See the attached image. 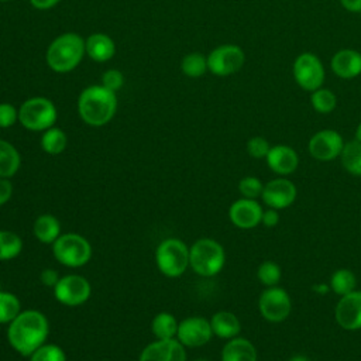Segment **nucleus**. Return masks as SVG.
I'll return each mask as SVG.
<instances>
[{
    "label": "nucleus",
    "mask_w": 361,
    "mask_h": 361,
    "mask_svg": "<svg viewBox=\"0 0 361 361\" xmlns=\"http://www.w3.org/2000/svg\"><path fill=\"white\" fill-rule=\"evenodd\" d=\"M267 166L279 176H286L293 173L299 166V155L298 152L285 144L272 145L267 158Z\"/></svg>",
    "instance_id": "obj_18"
},
{
    "label": "nucleus",
    "mask_w": 361,
    "mask_h": 361,
    "mask_svg": "<svg viewBox=\"0 0 361 361\" xmlns=\"http://www.w3.org/2000/svg\"><path fill=\"white\" fill-rule=\"evenodd\" d=\"M138 361H188L186 347L176 338H157L142 348Z\"/></svg>",
    "instance_id": "obj_17"
},
{
    "label": "nucleus",
    "mask_w": 361,
    "mask_h": 361,
    "mask_svg": "<svg viewBox=\"0 0 361 361\" xmlns=\"http://www.w3.org/2000/svg\"><path fill=\"white\" fill-rule=\"evenodd\" d=\"M59 1L61 0H30L32 7H35L38 10H48V8L54 7L55 4H58Z\"/></svg>",
    "instance_id": "obj_43"
},
{
    "label": "nucleus",
    "mask_w": 361,
    "mask_h": 361,
    "mask_svg": "<svg viewBox=\"0 0 361 361\" xmlns=\"http://www.w3.org/2000/svg\"><path fill=\"white\" fill-rule=\"evenodd\" d=\"M238 192L241 195V197L245 199H259L264 190V183L259 178L254 176V175H247L244 178L240 179L238 182Z\"/></svg>",
    "instance_id": "obj_35"
},
{
    "label": "nucleus",
    "mask_w": 361,
    "mask_h": 361,
    "mask_svg": "<svg viewBox=\"0 0 361 361\" xmlns=\"http://www.w3.org/2000/svg\"><path fill=\"white\" fill-rule=\"evenodd\" d=\"M39 144H41V148L44 152H47L49 155H59L66 148L68 138H66V134L63 130H61L58 127H51V128L42 131Z\"/></svg>",
    "instance_id": "obj_28"
},
{
    "label": "nucleus",
    "mask_w": 361,
    "mask_h": 361,
    "mask_svg": "<svg viewBox=\"0 0 361 361\" xmlns=\"http://www.w3.org/2000/svg\"><path fill=\"white\" fill-rule=\"evenodd\" d=\"M178 319L175 314L169 312H159L154 316L151 322V331L155 338L166 340V338H176L178 333Z\"/></svg>",
    "instance_id": "obj_25"
},
{
    "label": "nucleus",
    "mask_w": 361,
    "mask_h": 361,
    "mask_svg": "<svg viewBox=\"0 0 361 361\" xmlns=\"http://www.w3.org/2000/svg\"><path fill=\"white\" fill-rule=\"evenodd\" d=\"M23 251L21 237L11 230H0V261L17 258Z\"/></svg>",
    "instance_id": "obj_29"
},
{
    "label": "nucleus",
    "mask_w": 361,
    "mask_h": 361,
    "mask_svg": "<svg viewBox=\"0 0 361 361\" xmlns=\"http://www.w3.org/2000/svg\"><path fill=\"white\" fill-rule=\"evenodd\" d=\"M85 49L87 56L96 62L110 61L116 54L114 41L103 32L90 34L85 39Z\"/></svg>",
    "instance_id": "obj_22"
},
{
    "label": "nucleus",
    "mask_w": 361,
    "mask_h": 361,
    "mask_svg": "<svg viewBox=\"0 0 361 361\" xmlns=\"http://www.w3.org/2000/svg\"><path fill=\"white\" fill-rule=\"evenodd\" d=\"M258 310L267 322L282 323L292 312L290 295L279 285L265 288L258 298Z\"/></svg>",
    "instance_id": "obj_8"
},
{
    "label": "nucleus",
    "mask_w": 361,
    "mask_h": 361,
    "mask_svg": "<svg viewBox=\"0 0 361 361\" xmlns=\"http://www.w3.org/2000/svg\"><path fill=\"white\" fill-rule=\"evenodd\" d=\"M340 161L343 168L353 176H361V142L351 140L344 142L343 151L340 154Z\"/></svg>",
    "instance_id": "obj_26"
},
{
    "label": "nucleus",
    "mask_w": 361,
    "mask_h": 361,
    "mask_svg": "<svg viewBox=\"0 0 361 361\" xmlns=\"http://www.w3.org/2000/svg\"><path fill=\"white\" fill-rule=\"evenodd\" d=\"M288 361H310V360H309V357L305 355V354H295V355H292Z\"/></svg>",
    "instance_id": "obj_44"
},
{
    "label": "nucleus",
    "mask_w": 361,
    "mask_h": 361,
    "mask_svg": "<svg viewBox=\"0 0 361 361\" xmlns=\"http://www.w3.org/2000/svg\"><path fill=\"white\" fill-rule=\"evenodd\" d=\"M293 78L296 83L307 92L322 87L324 80V68L322 61L312 52L300 54L293 62Z\"/></svg>",
    "instance_id": "obj_10"
},
{
    "label": "nucleus",
    "mask_w": 361,
    "mask_h": 361,
    "mask_svg": "<svg viewBox=\"0 0 361 361\" xmlns=\"http://www.w3.org/2000/svg\"><path fill=\"white\" fill-rule=\"evenodd\" d=\"M310 103L312 107L320 113V114H329L331 113L337 106V97L336 94L326 87H319L310 94Z\"/></svg>",
    "instance_id": "obj_31"
},
{
    "label": "nucleus",
    "mask_w": 361,
    "mask_h": 361,
    "mask_svg": "<svg viewBox=\"0 0 361 361\" xmlns=\"http://www.w3.org/2000/svg\"><path fill=\"white\" fill-rule=\"evenodd\" d=\"M123 83H124V76L117 69H107L102 75V85L113 92H117L118 89H121Z\"/></svg>",
    "instance_id": "obj_38"
},
{
    "label": "nucleus",
    "mask_w": 361,
    "mask_h": 361,
    "mask_svg": "<svg viewBox=\"0 0 361 361\" xmlns=\"http://www.w3.org/2000/svg\"><path fill=\"white\" fill-rule=\"evenodd\" d=\"M221 361H258V353L251 340L237 336L227 340L220 353Z\"/></svg>",
    "instance_id": "obj_20"
},
{
    "label": "nucleus",
    "mask_w": 361,
    "mask_h": 361,
    "mask_svg": "<svg viewBox=\"0 0 361 361\" xmlns=\"http://www.w3.org/2000/svg\"><path fill=\"white\" fill-rule=\"evenodd\" d=\"M155 264L166 278H179L189 268V247L176 237L162 240L155 250Z\"/></svg>",
    "instance_id": "obj_5"
},
{
    "label": "nucleus",
    "mask_w": 361,
    "mask_h": 361,
    "mask_svg": "<svg viewBox=\"0 0 361 361\" xmlns=\"http://www.w3.org/2000/svg\"><path fill=\"white\" fill-rule=\"evenodd\" d=\"M213 337L210 320L203 316H189L179 322L176 340L186 348L206 345Z\"/></svg>",
    "instance_id": "obj_12"
},
{
    "label": "nucleus",
    "mask_w": 361,
    "mask_h": 361,
    "mask_svg": "<svg viewBox=\"0 0 361 361\" xmlns=\"http://www.w3.org/2000/svg\"><path fill=\"white\" fill-rule=\"evenodd\" d=\"M21 166L18 149L8 141L0 138V178L11 179Z\"/></svg>",
    "instance_id": "obj_24"
},
{
    "label": "nucleus",
    "mask_w": 361,
    "mask_h": 361,
    "mask_svg": "<svg viewBox=\"0 0 361 361\" xmlns=\"http://www.w3.org/2000/svg\"><path fill=\"white\" fill-rule=\"evenodd\" d=\"M354 140H357V141H360V142H361V123H360V124L357 126V128H355Z\"/></svg>",
    "instance_id": "obj_45"
},
{
    "label": "nucleus",
    "mask_w": 361,
    "mask_h": 361,
    "mask_svg": "<svg viewBox=\"0 0 361 361\" xmlns=\"http://www.w3.org/2000/svg\"><path fill=\"white\" fill-rule=\"evenodd\" d=\"M30 361H66V354L55 343H44L30 357Z\"/></svg>",
    "instance_id": "obj_34"
},
{
    "label": "nucleus",
    "mask_w": 361,
    "mask_h": 361,
    "mask_svg": "<svg viewBox=\"0 0 361 361\" xmlns=\"http://www.w3.org/2000/svg\"><path fill=\"white\" fill-rule=\"evenodd\" d=\"M296 196H298L296 185L285 176H278L264 183L261 199L267 207L283 210V209H288L290 204H293V202L296 200Z\"/></svg>",
    "instance_id": "obj_14"
},
{
    "label": "nucleus",
    "mask_w": 361,
    "mask_h": 361,
    "mask_svg": "<svg viewBox=\"0 0 361 361\" xmlns=\"http://www.w3.org/2000/svg\"><path fill=\"white\" fill-rule=\"evenodd\" d=\"M279 210L276 209H272V207H267L264 209L262 212V217H261V224L271 228V227H275L278 223H279Z\"/></svg>",
    "instance_id": "obj_40"
},
{
    "label": "nucleus",
    "mask_w": 361,
    "mask_h": 361,
    "mask_svg": "<svg viewBox=\"0 0 361 361\" xmlns=\"http://www.w3.org/2000/svg\"><path fill=\"white\" fill-rule=\"evenodd\" d=\"M245 61L244 51L234 44L214 48L207 55V69L217 76H228L238 72Z\"/></svg>",
    "instance_id": "obj_11"
},
{
    "label": "nucleus",
    "mask_w": 361,
    "mask_h": 361,
    "mask_svg": "<svg viewBox=\"0 0 361 361\" xmlns=\"http://www.w3.org/2000/svg\"><path fill=\"white\" fill-rule=\"evenodd\" d=\"M7 341L11 348L23 357H30L38 347L47 343L49 336V322L37 309L21 310L7 324Z\"/></svg>",
    "instance_id": "obj_1"
},
{
    "label": "nucleus",
    "mask_w": 361,
    "mask_h": 361,
    "mask_svg": "<svg viewBox=\"0 0 361 361\" xmlns=\"http://www.w3.org/2000/svg\"><path fill=\"white\" fill-rule=\"evenodd\" d=\"M0 1H11V0H0Z\"/></svg>",
    "instance_id": "obj_47"
},
{
    "label": "nucleus",
    "mask_w": 361,
    "mask_h": 361,
    "mask_svg": "<svg viewBox=\"0 0 361 361\" xmlns=\"http://www.w3.org/2000/svg\"><path fill=\"white\" fill-rule=\"evenodd\" d=\"M264 207L257 199L240 197L228 207V219L237 228L250 230L261 224Z\"/></svg>",
    "instance_id": "obj_16"
},
{
    "label": "nucleus",
    "mask_w": 361,
    "mask_h": 361,
    "mask_svg": "<svg viewBox=\"0 0 361 361\" xmlns=\"http://www.w3.org/2000/svg\"><path fill=\"white\" fill-rule=\"evenodd\" d=\"M59 279H61V275H59V272H58L56 269H54V268H44V269L39 272V282H41L44 286H47V288L54 289Z\"/></svg>",
    "instance_id": "obj_39"
},
{
    "label": "nucleus",
    "mask_w": 361,
    "mask_h": 361,
    "mask_svg": "<svg viewBox=\"0 0 361 361\" xmlns=\"http://www.w3.org/2000/svg\"><path fill=\"white\" fill-rule=\"evenodd\" d=\"M195 361H207V360H204V358H199V360H195Z\"/></svg>",
    "instance_id": "obj_46"
},
{
    "label": "nucleus",
    "mask_w": 361,
    "mask_h": 361,
    "mask_svg": "<svg viewBox=\"0 0 361 361\" xmlns=\"http://www.w3.org/2000/svg\"><path fill=\"white\" fill-rule=\"evenodd\" d=\"M13 196V183L7 178H0V207L4 206Z\"/></svg>",
    "instance_id": "obj_41"
},
{
    "label": "nucleus",
    "mask_w": 361,
    "mask_h": 361,
    "mask_svg": "<svg viewBox=\"0 0 361 361\" xmlns=\"http://www.w3.org/2000/svg\"><path fill=\"white\" fill-rule=\"evenodd\" d=\"M85 54V39L76 32H65L49 44L45 59L54 72L66 73L80 63Z\"/></svg>",
    "instance_id": "obj_3"
},
{
    "label": "nucleus",
    "mask_w": 361,
    "mask_h": 361,
    "mask_svg": "<svg viewBox=\"0 0 361 361\" xmlns=\"http://www.w3.org/2000/svg\"><path fill=\"white\" fill-rule=\"evenodd\" d=\"M180 69L183 75L189 78H199L202 76L207 69V56H204L200 52H192L183 56L180 62Z\"/></svg>",
    "instance_id": "obj_32"
},
{
    "label": "nucleus",
    "mask_w": 361,
    "mask_h": 361,
    "mask_svg": "<svg viewBox=\"0 0 361 361\" xmlns=\"http://www.w3.org/2000/svg\"><path fill=\"white\" fill-rule=\"evenodd\" d=\"M21 310V302L17 295L0 290V324L7 326Z\"/></svg>",
    "instance_id": "obj_30"
},
{
    "label": "nucleus",
    "mask_w": 361,
    "mask_h": 361,
    "mask_svg": "<svg viewBox=\"0 0 361 361\" xmlns=\"http://www.w3.org/2000/svg\"><path fill=\"white\" fill-rule=\"evenodd\" d=\"M18 121V110L11 103H0V128H10Z\"/></svg>",
    "instance_id": "obj_37"
},
{
    "label": "nucleus",
    "mask_w": 361,
    "mask_h": 361,
    "mask_svg": "<svg viewBox=\"0 0 361 361\" xmlns=\"http://www.w3.org/2000/svg\"><path fill=\"white\" fill-rule=\"evenodd\" d=\"M344 147L341 134L336 130L326 128L314 133L307 144L309 154L312 158L320 162H329L340 157Z\"/></svg>",
    "instance_id": "obj_13"
},
{
    "label": "nucleus",
    "mask_w": 361,
    "mask_h": 361,
    "mask_svg": "<svg viewBox=\"0 0 361 361\" xmlns=\"http://www.w3.org/2000/svg\"><path fill=\"white\" fill-rule=\"evenodd\" d=\"M54 296L65 306H80L86 303L92 295L90 282L78 274H68L61 276L55 285Z\"/></svg>",
    "instance_id": "obj_9"
},
{
    "label": "nucleus",
    "mask_w": 361,
    "mask_h": 361,
    "mask_svg": "<svg viewBox=\"0 0 361 361\" xmlns=\"http://www.w3.org/2000/svg\"><path fill=\"white\" fill-rule=\"evenodd\" d=\"M269 149H271V144L268 142L267 138H264L261 135L251 137L247 141V152L250 157H252L255 159H265Z\"/></svg>",
    "instance_id": "obj_36"
},
{
    "label": "nucleus",
    "mask_w": 361,
    "mask_h": 361,
    "mask_svg": "<svg viewBox=\"0 0 361 361\" xmlns=\"http://www.w3.org/2000/svg\"><path fill=\"white\" fill-rule=\"evenodd\" d=\"M336 323L347 331H355L361 329V290L354 289L353 292L340 296L334 307Z\"/></svg>",
    "instance_id": "obj_15"
},
{
    "label": "nucleus",
    "mask_w": 361,
    "mask_h": 361,
    "mask_svg": "<svg viewBox=\"0 0 361 361\" xmlns=\"http://www.w3.org/2000/svg\"><path fill=\"white\" fill-rule=\"evenodd\" d=\"M55 259L68 268H80L92 258V244L79 233H62L51 245Z\"/></svg>",
    "instance_id": "obj_6"
},
{
    "label": "nucleus",
    "mask_w": 361,
    "mask_h": 361,
    "mask_svg": "<svg viewBox=\"0 0 361 361\" xmlns=\"http://www.w3.org/2000/svg\"><path fill=\"white\" fill-rule=\"evenodd\" d=\"M116 92L103 85H93L82 90L78 99V113L80 118L92 127L107 124L116 114Z\"/></svg>",
    "instance_id": "obj_2"
},
{
    "label": "nucleus",
    "mask_w": 361,
    "mask_h": 361,
    "mask_svg": "<svg viewBox=\"0 0 361 361\" xmlns=\"http://www.w3.org/2000/svg\"><path fill=\"white\" fill-rule=\"evenodd\" d=\"M32 233H34V237L39 243L47 244V245H52L56 241V238L62 234L61 221L54 214H49V213L39 214L34 220Z\"/></svg>",
    "instance_id": "obj_23"
},
{
    "label": "nucleus",
    "mask_w": 361,
    "mask_h": 361,
    "mask_svg": "<svg viewBox=\"0 0 361 361\" xmlns=\"http://www.w3.org/2000/svg\"><path fill=\"white\" fill-rule=\"evenodd\" d=\"M341 6L351 13H361V0H340Z\"/></svg>",
    "instance_id": "obj_42"
},
{
    "label": "nucleus",
    "mask_w": 361,
    "mask_h": 361,
    "mask_svg": "<svg viewBox=\"0 0 361 361\" xmlns=\"http://www.w3.org/2000/svg\"><path fill=\"white\" fill-rule=\"evenodd\" d=\"M330 66L338 78L353 79L361 73V54L355 49H340L333 55Z\"/></svg>",
    "instance_id": "obj_19"
},
{
    "label": "nucleus",
    "mask_w": 361,
    "mask_h": 361,
    "mask_svg": "<svg viewBox=\"0 0 361 361\" xmlns=\"http://www.w3.org/2000/svg\"><path fill=\"white\" fill-rule=\"evenodd\" d=\"M224 247L214 238L202 237L189 247V267L199 276H214L224 268Z\"/></svg>",
    "instance_id": "obj_4"
},
{
    "label": "nucleus",
    "mask_w": 361,
    "mask_h": 361,
    "mask_svg": "<svg viewBox=\"0 0 361 361\" xmlns=\"http://www.w3.org/2000/svg\"><path fill=\"white\" fill-rule=\"evenodd\" d=\"M56 117L55 104L42 96L27 99L18 109V121L30 131H45L54 127Z\"/></svg>",
    "instance_id": "obj_7"
},
{
    "label": "nucleus",
    "mask_w": 361,
    "mask_h": 361,
    "mask_svg": "<svg viewBox=\"0 0 361 361\" xmlns=\"http://www.w3.org/2000/svg\"><path fill=\"white\" fill-rule=\"evenodd\" d=\"M257 278L265 288L276 286L282 279V269L278 262L267 259L258 265Z\"/></svg>",
    "instance_id": "obj_33"
},
{
    "label": "nucleus",
    "mask_w": 361,
    "mask_h": 361,
    "mask_svg": "<svg viewBox=\"0 0 361 361\" xmlns=\"http://www.w3.org/2000/svg\"><path fill=\"white\" fill-rule=\"evenodd\" d=\"M209 320L213 336L219 338L230 340L241 333V322L237 314L230 310H219Z\"/></svg>",
    "instance_id": "obj_21"
},
{
    "label": "nucleus",
    "mask_w": 361,
    "mask_h": 361,
    "mask_svg": "<svg viewBox=\"0 0 361 361\" xmlns=\"http://www.w3.org/2000/svg\"><path fill=\"white\" fill-rule=\"evenodd\" d=\"M329 286H330V290L334 292L336 295L344 296V295L353 292L354 289H357V276L348 268L336 269L330 275Z\"/></svg>",
    "instance_id": "obj_27"
}]
</instances>
